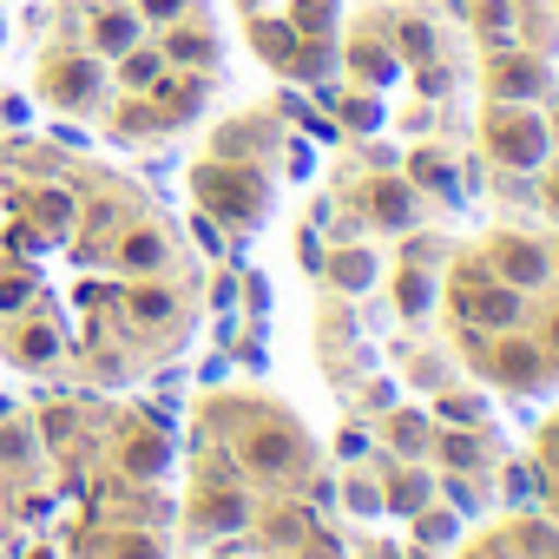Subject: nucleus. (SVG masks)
Listing matches in <instances>:
<instances>
[{"mask_svg":"<svg viewBox=\"0 0 559 559\" xmlns=\"http://www.w3.org/2000/svg\"><path fill=\"white\" fill-rule=\"evenodd\" d=\"M402 53H408V60H435V27H428V21H408V27H402Z\"/></svg>","mask_w":559,"mask_h":559,"instance_id":"dca6fc26","label":"nucleus"},{"mask_svg":"<svg viewBox=\"0 0 559 559\" xmlns=\"http://www.w3.org/2000/svg\"><path fill=\"white\" fill-rule=\"evenodd\" d=\"M415 559H428V552H415Z\"/></svg>","mask_w":559,"mask_h":559,"instance_id":"c756f323","label":"nucleus"},{"mask_svg":"<svg viewBox=\"0 0 559 559\" xmlns=\"http://www.w3.org/2000/svg\"><path fill=\"white\" fill-rule=\"evenodd\" d=\"M493 270L513 290H539L552 276V243H539V237H493Z\"/></svg>","mask_w":559,"mask_h":559,"instance_id":"f03ea898","label":"nucleus"},{"mask_svg":"<svg viewBox=\"0 0 559 559\" xmlns=\"http://www.w3.org/2000/svg\"><path fill=\"white\" fill-rule=\"evenodd\" d=\"M250 461H257L263 474L297 467V435H257V441H250Z\"/></svg>","mask_w":559,"mask_h":559,"instance_id":"9d476101","label":"nucleus"},{"mask_svg":"<svg viewBox=\"0 0 559 559\" xmlns=\"http://www.w3.org/2000/svg\"><path fill=\"white\" fill-rule=\"evenodd\" d=\"M139 34H145V14H139V8H106V14L93 21L99 53H132V47H139Z\"/></svg>","mask_w":559,"mask_h":559,"instance_id":"423d86ee","label":"nucleus"},{"mask_svg":"<svg viewBox=\"0 0 559 559\" xmlns=\"http://www.w3.org/2000/svg\"><path fill=\"white\" fill-rule=\"evenodd\" d=\"M467 21H474L487 40L507 47V34H513V0H467Z\"/></svg>","mask_w":559,"mask_h":559,"instance_id":"1a4fd4ad","label":"nucleus"},{"mask_svg":"<svg viewBox=\"0 0 559 559\" xmlns=\"http://www.w3.org/2000/svg\"><path fill=\"white\" fill-rule=\"evenodd\" d=\"M520 310H526V290H513V284H480V290H474V310H467V323H480V330L507 336V330L520 323Z\"/></svg>","mask_w":559,"mask_h":559,"instance_id":"20e7f679","label":"nucleus"},{"mask_svg":"<svg viewBox=\"0 0 559 559\" xmlns=\"http://www.w3.org/2000/svg\"><path fill=\"white\" fill-rule=\"evenodd\" d=\"M552 270H559V243H552Z\"/></svg>","mask_w":559,"mask_h":559,"instance_id":"c85d7f7f","label":"nucleus"},{"mask_svg":"<svg viewBox=\"0 0 559 559\" xmlns=\"http://www.w3.org/2000/svg\"><path fill=\"white\" fill-rule=\"evenodd\" d=\"M349 67H356L362 80H395V53H389V47H369V40L349 53Z\"/></svg>","mask_w":559,"mask_h":559,"instance_id":"f8f14e48","label":"nucleus"},{"mask_svg":"<svg viewBox=\"0 0 559 559\" xmlns=\"http://www.w3.org/2000/svg\"><path fill=\"white\" fill-rule=\"evenodd\" d=\"M487 152H493V165H507V171H533V165H546L552 132H546V119H539L533 106H500V112L487 119Z\"/></svg>","mask_w":559,"mask_h":559,"instance_id":"f257e3e1","label":"nucleus"},{"mask_svg":"<svg viewBox=\"0 0 559 559\" xmlns=\"http://www.w3.org/2000/svg\"><path fill=\"white\" fill-rule=\"evenodd\" d=\"M546 132H552V152H559V112H552V119H546Z\"/></svg>","mask_w":559,"mask_h":559,"instance_id":"bb28decb","label":"nucleus"},{"mask_svg":"<svg viewBox=\"0 0 559 559\" xmlns=\"http://www.w3.org/2000/svg\"><path fill=\"white\" fill-rule=\"evenodd\" d=\"M546 349H552V356H559V317H552V330H546Z\"/></svg>","mask_w":559,"mask_h":559,"instance_id":"393cba45","label":"nucleus"},{"mask_svg":"<svg viewBox=\"0 0 559 559\" xmlns=\"http://www.w3.org/2000/svg\"><path fill=\"white\" fill-rule=\"evenodd\" d=\"M369 276H376V257H369V250H343V257H336V284H343V290H362Z\"/></svg>","mask_w":559,"mask_h":559,"instance_id":"ddd939ff","label":"nucleus"},{"mask_svg":"<svg viewBox=\"0 0 559 559\" xmlns=\"http://www.w3.org/2000/svg\"><path fill=\"white\" fill-rule=\"evenodd\" d=\"M487 369H493V382H507V389H539L546 382V343H526V336H500L493 349H487Z\"/></svg>","mask_w":559,"mask_h":559,"instance_id":"7ed1b4c3","label":"nucleus"},{"mask_svg":"<svg viewBox=\"0 0 559 559\" xmlns=\"http://www.w3.org/2000/svg\"><path fill=\"white\" fill-rule=\"evenodd\" d=\"M546 93V67L539 60H500L493 67V99L500 106H526V99H539Z\"/></svg>","mask_w":559,"mask_h":559,"instance_id":"39448f33","label":"nucleus"},{"mask_svg":"<svg viewBox=\"0 0 559 559\" xmlns=\"http://www.w3.org/2000/svg\"><path fill=\"white\" fill-rule=\"evenodd\" d=\"M343 119L362 132V126H376V119H382V106H376V99H349V106H343Z\"/></svg>","mask_w":559,"mask_h":559,"instance_id":"aec40b11","label":"nucleus"},{"mask_svg":"<svg viewBox=\"0 0 559 559\" xmlns=\"http://www.w3.org/2000/svg\"><path fill=\"white\" fill-rule=\"evenodd\" d=\"M395 304H402V317H421V310L435 304V276H428V270H408V276H402V297H395Z\"/></svg>","mask_w":559,"mask_h":559,"instance_id":"9b49d317","label":"nucleus"},{"mask_svg":"<svg viewBox=\"0 0 559 559\" xmlns=\"http://www.w3.org/2000/svg\"><path fill=\"white\" fill-rule=\"evenodd\" d=\"M395 500H428V480H395Z\"/></svg>","mask_w":559,"mask_h":559,"instance_id":"5701e85b","label":"nucleus"},{"mask_svg":"<svg viewBox=\"0 0 559 559\" xmlns=\"http://www.w3.org/2000/svg\"><path fill=\"white\" fill-rule=\"evenodd\" d=\"M158 67H165L158 53H126V86H152V80H158Z\"/></svg>","mask_w":559,"mask_h":559,"instance_id":"a211bd4d","label":"nucleus"},{"mask_svg":"<svg viewBox=\"0 0 559 559\" xmlns=\"http://www.w3.org/2000/svg\"><path fill=\"white\" fill-rule=\"evenodd\" d=\"M349 507H356V513H376V507H382V493H376V487H362V480H349Z\"/></svg>","mask_w":559,"mask_h":559,"instance_id":"4be33fe9","label":"nucleus"},{"mask_svg":"<svg viewBox=\"0 0 559 559\" xmlns=\"http://www.w3.org/2000/svg\"><path fill=\"white\" fill-rule=\"evenodd\" d=\"M480 415H487V402H474V395H441V421H454V428H480Z\"/></svg>","mask_w":559,"mask_h":559,"instance_id":"2eb2a0df","label":"nucleus"},{"mask_svg":"<svg viewBox=\"0 0 559 559\" xmlns=\"http://www.w3.org/2000/svg\"><path fill=\"white\" fill-rule=\"evenodd\" d=\"M132 310H139L145 323H158V317H171V297H165V290H139V297H132Z\"/></svg>","mask_w":559,"mask_h":559,"instance_id":"6ab92c4d","label":"nucleus"},{"mask_svg":"<svg viewBox=\"0 0 559 559\" xmlns=\"http://www.w3.org/2000/svg\"><path fill=\"white\" fill-rule=\"evenodd\" d=\"M369 211H376V224L402 230V224L415 217V198H408V185H402V178H382V185H369Z\"/></svg>","mask_w":559,"mask_h":559,"instance_id":"0eeeda50","label":"nucleus"},{"mask_svg":"<svg viewBox=\"0 0 559 559\" xmlns=\"http://www.w3.org/2000/svg\"><path fill=\"white\" fill-rule=\"evenodd\" d=\"M126 257H132V263H158V257H165V243L145 230V237H132V243H126Z\"/></svg>","mask_w":559,"mask_h":559,"instance_id":"412c9836","label":"nucleus"},{"mask_svg":"<svg viewBox=\"0 0 559 559\" xmlns=\"http://www.w3.org/2000/svg\"><path fill=\"white\" fill-rule=\"evenodd\" d=\"M546 467H552V474H559V428H552V435H546Z\"/></svg>","mask_w":559,"mask_h":559,"instance_id":"b1692460","label":"nucleus"},{"mask_svg":"<svg viewBox=\"0 0 559 559\" xmlns=\"http://www.w3.org/2000/svg\"><path fill=\"white\" fill-rule=\"evenodd\" d=\"M552 513H559V480H552Z\"/></svg>","mask_w":559,"mask_h":559,"instance_id":"cd10ccee","label":"nucleus"},{"mask_svg":"<svg viewBox=\"0 0 559 559\" xmlns=\"http://www.w3.org/2000/svg\"><path fill=\"white\" fill-rule=\"evenodd\" d=\"M389 435H395V448H402V454L428 448V421H421V415H395V428H389Z\"/></svg>","mask_w":559,"mask_h":559,"instance_id":"f3484780","label":"nucleus"},{"mask_svg":"<svg viewBox=\"0 0 559 559\" xmlns=\"http://www.w3.org/2000/svg\"><path fill=\"white\" fill-rule=\"evenodd\" d=\"M408 178H415V185H428L435 198H461L454 165H448V158H435V152H415V158H408Z\"/></svg>","mask_w":559,"mask_h":559,"instance_id":"6e6552de","label":"nucleus"},{"mask_svg":"<svg viewBox=\"0 0 559 559\" xmlns=\"http://www.w3.org/2000/svg\"><path fill=\"white\" fill-rule=\"evenodd\" d=\"M441 454H448V467H454V474H467V467L480 461V441H474L467 428H454V435H441Z\"/></svg>","mask_w":559,"mask_h":559,"instance_id":"4468645a","label":"nucleus"},{"mask_svg":"<svg viewBox=\"0 0 559 559\" xmlns=\"http://www.w3.org/2000/svg\"><path fill=\"white\" fill-rule=\"evenodd\" d=\"M546 204H552V211H559V171H552V185H546Z\"/></svg>","mask_w":559,"mask_h":559,"instance_id":"a878e982","label":"nucleus"}]
</instances>
